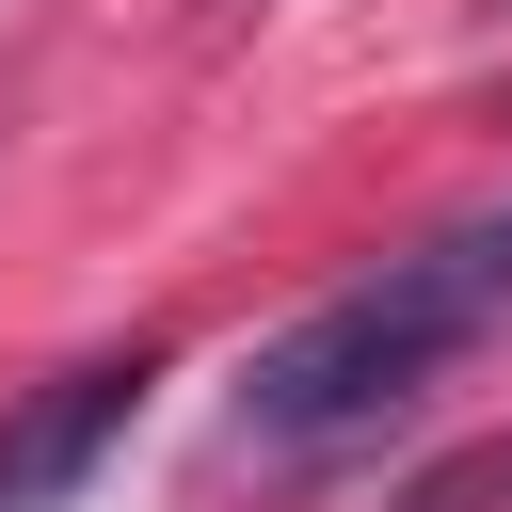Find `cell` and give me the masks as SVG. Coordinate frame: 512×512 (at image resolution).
I'll use <instances>...</instances> for the list:
<instances>
[{
	"instance_id": "2",
	"label": "cell",
	"mask_w": 512,
	"mask_h": 512,
	"mask_svg": "<svg viewBox=\"0 0 512 512\" xmlns=\"http://www.w3.org/2000/svg\"><path fill=\"white\" fill-rule=\"evenodd\" d=\"M144 384H160V352H96V368H64L16 432H0V512H64L112 448H128V416H144Z\"/></svg>"
},
{
	"instance_id": "1",
	"label": "cell",
	"mask_w": 512,
	"mask_h": 512,
	"mask_svg": "<svg viewBox=\"0 0 512 512\" xmlns=\"http://www.w3.org/2000/svg\"><path fill=\"white\" fill-rule=\"evenodd\" d=\"M496 320H512V208H480V224H448V240L352 272V288L304 304L288 336H256V368H240V432H256V448L368 432V416H400V400H416L464 336H496Z\"/></svg>"
}]
</instances>
